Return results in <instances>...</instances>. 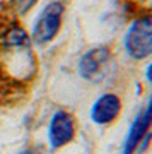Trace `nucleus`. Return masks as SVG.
Here are the masks:
<instances>
[{
    "mask_svg": "<svg viewBox=\"0 0 152 154\" xmlns=\"http://www.w3.org/2000/svg\"><path fill=\"white\" fill-rule=\"evenodd\" d=\"M125 50L133 60L152 55V16H142L132 22L125 34Z\"/></svg>",
    "mask_w": 152,
    "mask_h": 154,
    "instance_id": "1",
    "label": "nucleus"
},
{
    "mask_svg": "<svg viewBox=\"0 0 152 154\" xmlns=\"http://www.w3.org/2000/svg\"><path fill=\"white\" fill-rule=\"evenodd\" d=\"M62 16H63V5L62 2H51L44 7L39 17L34 22L33 38L34 41L44 45L58 34L62 26Z\"/></svg>",
    "mask_w": 152,
    "mask_h": 154,
    "instance_id": "2",
    "label": "nucleus"
},
{
    "mask_svg": "<svg viewBox=\"0 0 152 154\" xmlns=\"http://www.w3.org/2000/svg\"><path fill=\"white\" fill-rule=\"evenodd\" d=\"M111 62V51L106 46H98L86 51L79 62V74L86 81H99L106 74Z\"/></svg>",
    "mask_w": 152,
    "mask_h": 154,
    "instance_id": "3",
    "label": "nucleus"
},
{
    "mask_svg": "<svg viewBox=\"0 0 152 154\" xmlns=\"http://www.w3.org/2000/svg\"><path fill=\"white\" fill-rule=\"evenodd\" d=\"M75 137V123L70 113L63 110L55 111L48 125V142L51 149H60Z\"/></svg>",
    "mask_w": 152,
    "mask_h": 154,
    "instance_id": "4",
    "label": "nucleus"
},
{
    "mask_svg": "<svg viewBox=\"0 0 152 154\" xmlns=\"http://www.w3.org/2000/svg\"><path fill=\"white\" fill-rule=\"evenodd\" d=\"M152 125V96L149 98L145 108L135 116V120L132 122L128 134H126L125 144L121 149V154H133L137 147H140V142L145 139L149 134V128Z\"/></svg>",
    "mask_w": 152,
    "mask_h": 154,
    "instance_id": "5",
    "label": "nucleus"
},
{
    "mask_svg": "<svg viewBox=\"0 0 152 154\" xmlns=\"http://www.w3.org/2000/svg\"><path fill=\"white\" fill-rule=\"evenodd\" d=\"M121 111V101L116 94L106 93L94 101L91 108V120L98 125H108L118 118Z\"/></svg>",
    "mask_w": 152,
    "mask_h": 154,
    "instance_id": "6",
    "label": "nucleus"
},
{
    "mask_svg": "<svg viewBox=\"0 0 152 154\" xmlns=\"http://www.w3.org/2000/svg\"><path fill=\"white\" fill-rule=\"evenodd\" d=\"M38 0H16V5H17V11L19 12H26L29 11L31 7L36 4Z\"/></svg>",
    "mask_w": 152,
    "mask_h": 154,
    "instance_id": "7",
    "label": "nucleus"
},
{
    "mask_svg": "<svg viewBox=\"0 0 152 154\" xmlns=\"http://www.w3.org/2000/svg\"><path fill=\"white\" fill-rule=\"evenodd\" d=\"M145 77H147V81L150 82V86H152V62L149 63V67H147V70H145Z\"/></svg>",
    "mask_w": 152,
    "mask_h": 154,
    "instance_id": "8",
    "label": "nucleus"
},
{
    "mask_svg": "<svg viewBox=\"0 0 152 154\" xmlns=\"http://www.w3.org/2000/svg\"><path fill=\"white\" fill-rule=\"evenodd\" d=\"M19 154H38V152H34L33 149H27V151H22V152H19Z\"/></svg>",
    "mask_w": 152,
    "mask_h": 154,
    "instance_id": "9",
    "label": "nucleus"
}]
</instances>
